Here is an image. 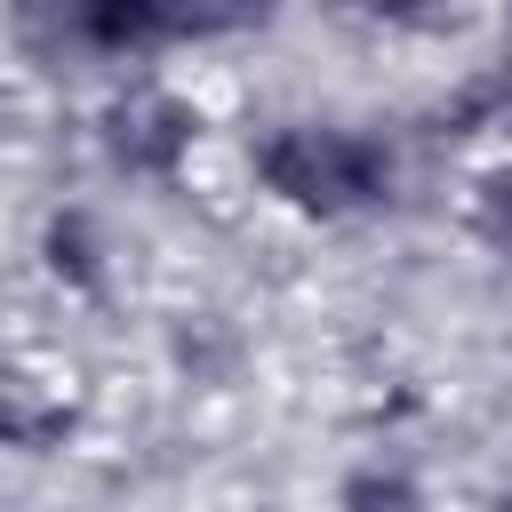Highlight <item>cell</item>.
I'll return each mask as SVG.
<instances>
[{"mask_svg": "<svg viewBox=\"0 0 512 512\" xmlns=\"http://www.w3.org/2000/svg\"><path fill=\"white\" fill-rule=\"evenodd\" d=\"M240 168H248V192L296 224H360L408 192L400 136L376 120H336V112L256 120L240 144Z\"/></svg>", "mask_w": 512, "mask_h": 512, "instance_id": "cell-1", "label": "cell"}, {"mask_svg": "<svg viewBox=\"0 0 512 512\" xmlns=\"http://www.w3.org/2000/svg\"><path fill=\"white\" fill-rule=\"evenodd\" d=\"M200 144H208V104L176 72H120L88 112V152L128 192H176L200 168Z\"/></svg>", "mask_w": 512, "mask_h": 512, "instance_id": "cell-2", "label": "cell"}, {"mask_svg": "<svg viewBox=\"0 0 512 512\" xmlns=\"http://www.w3.org/2000/svg\"><path fill=\"white\" fill-rule=\"evenodd\" d=\"M232 24L240 16H224V8H168V0H80V8H56V40L96 56V64H112V80L120 72H168L160 56L200 48V40L232 32Z\"/></svg>", "mask_w": 512, "mask_h": 512, "instance_id": "cell-3", "label": "cell"}, {"mask_svg": "<svg viewBox=\"0 0 512 512\" xmlns=\"http://www.w3.org/2000/svg\"><path fill=\"white\" fill-rule=\"evenodd\" d=\"M32 264L56 296H104L112 288V216L96 200H48L32 224Z\"/></svg>", "mask_w": 512, "mask_h": 512, "instance_id": "cell-4", "label": "cell"}, {"mask_svg": "<svg viewBox=\"0 0 512 512\" xmlns=\"http://www.w3.org/2000/svg\"><path fill=\"white\" fill-rule=\"evenodd\" d=\"M336 512H432V488L408 456H360L336 480Z\"/></svg>", "mask_w": 512, "mask_h": 512, "instance_id": "cell-5", "label": "cell"}, {"mask_svg": "<svg viewBox=\"0 0 512 512\" xmlns=\"http://www.w3.org/2000/svg\"><path fill=\"white\" fill-rule=\"evenodd\" d=\"M464 224H472L496 256H512V152H496V160L472 176V192H464Z\"/></svg>", "mask_w": 512, "mask_h": 512, "instance_id": "cell-6", "label": "cell"}, {"mask_svg": "<svg viewBox=\"0 0 512 512\" xmlns=\"http://www.w3.org/2000/svg\"><path fill=\"white\" fill-rule=\"evenodd\" d=\"M496 80H504V96H512V24H504V56H496Z\"/></svg>", "mask_w": 512, "mask_h": 512, "instance_id": "cell-7", "label": "cell"}]
</instances>
